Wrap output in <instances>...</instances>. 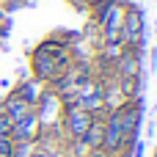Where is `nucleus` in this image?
Segmentation results:
<instances>
[{
    "mask_svg": "<svg viewBox=\"0 0 157 157\" xmlns=\"http://www.w3.org/2000/svg\"><path fill=\"white\" fill-rule=\"evenodd\" d=\"M72 69V50L58 44L55 39H41L33 52H30V72L33 80L41 86H52L55 80H61L66 72Z\"/></svg>",
    "mask_w": 157,
    "mask_h": 157,
    "instance_id": "f257e3e1",
    "label": "nucleus"
},
{
    "mask_svg": "<svg viewBox=\"0 0 157 157\" xmlns=\"http://www.w3.org/2000/svg\"><path fill=\"white\" fill-rule=\"evenodd\" d=\"M124 6V17H121V47H132V50H141L144 44V11L141 6L135 3H121Z\"/></svg>",
    "mask_w": 157,
    "mask_h": 157,
    "instance_id": "f03ea898",
    "label": "nucleus"
},
{
    "mask_svg": "<svg viewBox=\"0 0 157 157\" xmlns=\"http://www.w3.org/2000/svg\"><path fill=\"white\" fill-rule=\"evenodd\" d=\"M91 121H94V116L86 113L83 108H77V105H63L61 127H63V135H66L69 141H80V138L86 135V130L91 127Z\"/></svg>",
    "mask_w": 157,
    "mask_h": 157,
    "instance_id": "7ed1b4c3",
    "label": "nucleus"
},
{
    "mask_svg": "<svg viewBox=\"0 0 157 157\" xmlns=\"http://www.w3.org/2000/svg\"><path fill=\"white\" fill-rule=\"evenodd\" d=\"M39 135H41V121L36 116V110H30L25 119H19V121L11 124V135L8 138L14 144H36Z\"/></svg>",
    "mask_w": 157,
    "mask_h": 157,
    "instance_id": "20e7f679",
    "label": "nucleus"
},
{
    "mask_svg": "<svg viewBox=\"0 0 157 157\" xmlns=\"http://www.w3.org/2000/svg\"><path fill=\"white\" fill-rule=\"evenodd\" d=\"M121 17H124V6H121V3H116V6L105 14V19L99 22V39H102V44L119 41V36H121Z\"/></svg>",
    "mask_w": 157,
    "mask_h": 157,
    "instance_id": "39448f33",
    "label": "nucleus"
},
{
    "mask_svg": "<svg viewBox=\"0 0 157 157\" xmlns=\"http://www.w3.org/2000/svg\"><path fill=\"white\" fill-rule=\"evenodd\" d=\"M0 105H3V110H6V116H8L11 121H19V119H25V116H28V113L33 110V108H30V105H28L25 99H19V97H17L14 91H11V94H8V97L3 99Z\"/></svg>",
    "mask_w": 157,
    "mask_h": 157,
    "instance_id": "423d86ee",
    "label": "nucleus"
},
{
    "mask_svg": "<svg viewBox=\"0 0 157 157\" xmlns=\"http://www.w3.org/2000/svg\"><path fill=\"white\" fill-rule=\"evenodd\" d=\"M102 135H105V119L94 116V121H91V127L86 130V135L80 138V144H83L88 152H94V149H102Z\"/></svg>",
    "mask_w": 157,
    "mask_h": 157,
    "instance_id": "0eeeda50",
    "label": "nucleus"
},
{
    "mask_svg": "<svg viewBox=\"0 0 157 157\" xmlns=\"http://www.w3.org/2000/svg\"><path fill=\"white\" fill-rule=\"evenodd\" d=\"M41 91H44V86H41V83H36V80H22V83H17V88H14V94H17L19 99H25L30 108H36V102H39Z\"/></svg>",
    "mask_w": 157,
    "mask_h": 157,
    "instance_id": "6e6552de",
    "label": "nucleus"
},
{
    "mask_svg": "<svg viewBox=\"0 0 157 157\" xmlns=\"http://www.w3.org/2000/svg\"><path fill=\"white\" fill-rule=\"evenodd\" d=\"M33 152H36V144H14L11 157H33Z\"/></svg>",
    "mask_w": 157,
    "mask_h": 157,
    "instance_id": "1a4fd4ad",
    "label": "nucleus"
},
{
    "mask_svg": "<svg viewBox=\"0 0 157 157\" xmlns=\"http://www.w3.org/2000/svg\"><path fill=\"white\" fill-rule=\"evenodd\" d=\"M11 124H14V121L6 116V110H3V105H0V138H8V135H11Z\"/></svg>",
    "mask_w": 157,
    "mask_h": 157,
    "instance_id": "9d476101",
    "label": "nucleus"
},
{
    "mask_svg": "<svg viewBox=\"0 0 157 157\" xmlns=\"http://www.w3.org/2000/svg\"><path fill=\"white\" fill-rule=\"evenodd\" d=\"M14 152V141L11 138H0V157H11Z\"/></svg>",
    "mask_w": 157,
    "mask_h": 157,
    "instance_id": "9b49d317",
    "label": "nucleus"
},
{
    "mask_svg": "<svg viewBox=\"0 0 157 157\" xmlns=\"http://www.w3.org/2000/svg\"><path fill=\"white\" fill-rule=\"evenodd\" d=\"M155 157H157V149H155Z\"/></svg>",
    "mask_w": 157,
    "mask_h": 157,
    "instance_id": "f8f14e48",
    "label": "nucleus"
}]
</instances>
